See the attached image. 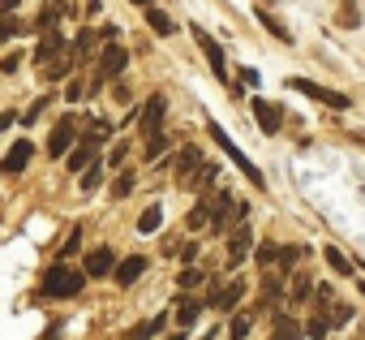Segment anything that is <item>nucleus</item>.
Wrapping results in <instances>:
<instances>
[{
    "label": "nucleus",
    "mask_w": 365,
    "mask_h": 340,
    "mask_svg": "<svg viewBox=\"0 0 365 340\" xmlns=\"http://www.w3.org/2000/svg\"><path fill=\"white\" fill-rule=\"evenodd\" d=\"M86 280H91L86 271H78V267H69V263H52V267L43 271V284H39V289H43V297H61V301H65V297H78V293L86 289Z\"/></svg>",
    "instance_id": "obj_1"
},
{
    "label": "nucleus",
    "mask_w": 365,
    "mask_h": 340,
    "mask_svg": "<svg viewBox=\"0 0 365 340\" xmlns=\"http://www.w3.org/2000/svg\"><path fill=\"white\" fill-rule=\"evenodd\" d=\"M207 134H211V138L220 142V151H224V155H228V159H232V164L241 168V173H245V181H250V186H258V190L267 186V177H262V168H258V164H254V159H250V155H245V151H241V146H237L232 138H228V129H224L220 121H207Z\"/></svg>",
    "instance_id": "obj_2"
},
{
    "label": "nucleus",
    "mask_w": 365,
    "mask_h": 340,
    "mask_svg": "<svg viewBox=\"0 0 365 340\" xmlns=\"http://www.w3.org/2000/svg\"><path fill=\"white\" fill-rule=\"evenodd\" d=\"M288 86H292V91H301V95H309V99H318V104H327V108H335V112H348V108H352V99H348L344 91H331V86L309 82V78H301V74H292V78H288Z\"/></svg>",
    "instance_id": "obj_3"
},
{
    "label": "nucleus",
    "mask_w": 365,
    "mask_h": 340,
    "mask_svg": "<svg viewBox=\"0 0 365 340\" xmlns=\"http://www.w3.org/2000/svg\"><path fill=\"white\" fill-rule=\"evenodd\" d=\"M125 65H129V52H125L120 44H103V52H99V65H95V82H91V91H99L103 82L120 78V74H125Z\"/></svg>",
    "instance_id": "obj_4"
},
{
    "label": "nucleus",
    "mask_w": 365,
    "mask_h": 340,
    "mask_svg": "<svg viewBox=\"0 0 365 340\" xmlns=\"http://www.w3.org/2000/svg\"><path fill=\"white\" fill-rule=\"evenodd\" d=\"M250 207L237 203L232 194H215V216H211V233H228L232 224H245Z\"/></svg>",
    "instance_id": "obj_5"
},
{
    "label": "nucleus",
    "mask_w": 365,
    "mask_h": 340,
    "mask_svg": "<svg viewBox=\"0 0 365 340\" xmlns=\"http://www.w3.org/2000/svg\"><path fill=\"white\" fill-rule=\"evenodd\" d=\"M202 173H207L202 151L198 146H180V155H176V177H180V186H202Z\"/></svg>",
    "instance_id": "obj_6"
},
{
    "label": "nucleus",
    "mask_w": 365,
    "mask_h": 340,
    "mask_svg": "<svg viewBox=\"0 0 365 340\" xmlns=\"http://www.w3.org/2000/svg\"><path fill=\"white\" fill-rule=\"evenodd\" d=\"M78 142H82V138H78V121L65 116V121H56L52 134H48V155H52V159H65L69 146H78Z\"/></svg>",
    "instance_id": "obj_7"
},
{
    "label": "nucleus",
    "mask_w": 365,
    "mask_h": 340,
    "mask_svg": "<svg viewBox=\"0 0 365 340\" xmlns=\"http://www.w3.org/2000/svg\"><path fill=\"white\" fill-rule=\"evenodd\" d=\"M194 31V39H198V48H202V56L211 61V74H215V82H228V61H224V48L202 31V26H190Z\"/></svg>",
    "instance_id": "obj_8"
},
{
    "label": "nucleus",
    "mask_w": 365,
    "mask_h": 340,
    "mask_svg": "<svg viewBox=\"0 0 365 340\" xmlns=\"http://www.w3.org/2000/svg\"><path fill=\"white\" fill-rule=\"evenodd\" d=\"M163 116H168V99L163 95H150L146 108L138 112V129L150 138V134H163Z\"/></svg>",
    "instance_id": "obj_9"
},
{
    "label": "nucleus",
    "mask_w": 365,
    "mask_h": 340,
    "mask_svg": "<svg viewBox=\"0 0 365 340\" xmlns=\"http://www.w3.org/2000/svg\"><path fill=\"white\" fill-rule=\"evenodd\" d=\"M250 108H254L258 129H262L267 138H275V134H279V125H284V108H279V104H271V99H254Z\"/></svg>",
    "instance_id": "obj_10"
},
{
    "label": "nucleus",
    "mask_w": 365,
    "mask_h": 340,
    "mask_svg": "<svg viewBox=\"0 0 365 340\" xmlns=\"http://www.w3.org/2000/svg\"><path fill=\"white\" fill-rule=\"evenodd\" d=\"M82 271H86L91 280L116 276V254H112V246H99V250H91V254H86V263H82Z\"/></svg>",
    "instance_id": "obj_11"
},
{
    "label": "nucleus",
    "mask_w": 365,
    "mask_h": 340,
    "mask_svg": "<svg viewBox=\"0 0 365 340\" xmlns=\"http://www.w3.org/2000/svg\"><path fill=\"white\" fill-rule=\"evenodd\" d=\"M31 155H35V142H14L9 146V155H5V164H0V173H5V177H22L26 173V164H31Z\"/></svg>",
    "instance_id": "obj_12"
},
{
    "label": "nucleus",
    "mask_w": 365,
    "mask_h": 340,
    "mask_svg": "<svg viewBox=\"0 0 365 340\" xmlns=\"http://www.w3.org/2000/svg\"><path fill=\"white\" fill-rule=\"evenodd\" d=\"M250 254H254V233H250V224H237L232 237H228V267L245 263Z\"/></svg>",
    "instance_id": "obj_13"
},
{
    "label": "nucleus",
    "mask_w": 365,
    "mask_h": 340,
    "mask_svg": "<svg viewBox=\"0 0 365 340\" xmlns=\"http://www.w3.org/2000/svg\"><path fill=\"white\" fill-rule=\"evenodd\" d=\"M65 48H69V44H65V35H61V31H43V44L35 48V65L61 61V56H65Z\"/></svg>",
    "instance_id": "obj_14"
},
{
    "label": "nucleus",
    "mask_w": 365,
    "mask_h": 340,
    "mask_svg": "<svg viewBox=\"0 0 365 340\" xmlns=\"http://www.w3.org/2000/svg\"><path fill=\"white\" fill-rule=\"evenodd\" d=\"M142 271H146V259H142V254H129V259H120V263H116V276H112V280L129 289V284H138V280H142Z\"/></svg>",
    "instance_id": "obj_15"
},
{
    "label": "nucleus",
    "mask_w": 365,
    "mask_h": 340,
    "mask_svg": "<svg viewBox=\"0 0 365 340\" xmlns=\"http://www.w3.org/2000/svg\"><path fill=\"white\" fill-rule=\"evenodd\" d=\"M245 297V284L241 280H232V284H224V289H215L211 293V306L215 310H237V301Z\"/></svg>",
    "instance_id": "obj_16"
},
{
    "label": "nucleus",
    "mask_w": 365,
    "mask_h": 340,
    "mask_svg": "<svg viewBox=\"0 0 365 340\" xmlns=\"http://www.w3.org/2000/svg\"><path fill=\"white\" fill-rule=\"evenodd\" d=\"M142 14H146V26H150L159 39H172V35H176V22H172L159 5H150V9H142Z\"/></svg>",
    "instance_id": "obj_17"
},
{
    "label": "nucleus",
    "mask_w": 365,
    "mask_h": 340,
    "mask_svg": "<svg viewBox=\"0 0 365 340\" xmlns=\"http://www.w3.org/2000/svg\"><path fill=\"white\" fill-rule=\"evenodd\" d=\"M258 22H262V26H267V31H271V35H275L284 48H292V44H297V39H292V31H288V26H284V22L271 14V9H258Z\"/></svg>",
    "instance_id": "obj_18"
},
{
    "label": "nucleus",
    "mask_w": 365,
    "mask_h": 340,
    "mask_svg": "<svg viewBox=\"0 0 365 340\" xmlns=\"http://www.w3.org/2000/svg\"><path fill=\"white\" fill-rule=\"evenodd\" d=\"M73 69H78V52H65L61 61H52V69H48L43 78H48V82H65V78H69Z\"/></svg>",
    "instance_id": "obj_19"
},
{
    "label": "nucleus",
    "mask_w": 365,
    "mask_h": 340,
    "mask_svg": "<svg viewBox=\"0 0 365 340\" xmlns=\"http://www.w3.org/2000/svg\"><path fill=\"white\" fill-rule=\"evenodd\" d=\"M69 5H61V0H48V5H43V14L35 18V26L39 31H56V22H61V14H65Z\"/></svg>",
    "instance_id": "obj_20"
},
{
    "label": "nucleus",
    "mask_w": 365,
    "mask_h": 340,
    "mask_svg": "<svg viewBox=\"0 0 365 340\" xmlns=\"http://www.w3.org/2000/svg\"><path fill=\"white\" fill-rule=\"evenodd\" d=\"M211 216H215V199H198L194 203V211H190V229H202V224H211Z\"/></svg>",
    "instance_id": "obj_21"
},
{
    "label": "nucleus",
    "mask_w": 365,
    "mask_h": 340,
    "mask_svg": "<svg viewBox=\"0 0 365 340\" xmlns=\"http://www.w3.org/2000/svg\"><path fill=\"white\" fill-rule=\"evenodd\" d=\"M78 250H82V224H73V229H69V237L56 246V259H61V263H69Z\"/></svg>",
    "instance_id": "obj_22"
},
{
    "label": "nucleus",
    "mask_w": 365,
    "mask_h": 340,
    "mask_svg": "<svg viewBox=\"0 0 365 340\" xmlns=\"http://www.w3.org/2000/svg\"><path fill=\"white\" fill-rule=\"evenodd\" d=\"M159 224H163V207H146V211L138 216V233H142V237L159 233Z\"/></svg>",
    "instance_id": "obj_23"
},
{
    "label": "nucleus",
    "mask_w": 365,
    "mask_h": 340,
    "mask_svg": "<svg viewBox=\"0 0 365 340\" xmlns=\"http://www.w3.org/2000/svg\"><path fill=\"white\" fill-rule=\"evenodd\" d=\"M327 267H331L335 276H352V259H348L344 250H335V246H327Z\"/></svg>",
    "instance_id": "obj_24"
},
{
    "label": "nucleus",
    "mask_w": 365,
    "mask_h": 340,
    "mask_svg": "<svg viewBox=\"0 0 365 340\" xmlns=\"http://www.w3.org/2000/svg\"><path fill=\"white\" fill-rule=\"evenodd\" d=\"M271 340H301V327H297V319L279 314V319H275V331H271Z\"/></svg>",
    "instance_id": "obj_25"
},
{
    "label": "nucleus",
    "mask_w": 365,
    "mask_h": 340,
    "mask_svg": "<svg viewBox=\"0 0 365 340\" xmlns=\"http://www.w3.org/2000/svg\"><path fill=\"white\" fill-rule=\"evenodd\" d=\"M198 314H202V301H198V297H190V301H180L176 323H180V327H190V323H198Z\"/></svg>",
    "instance_id": "obj_26"
},
{
    "label": "nucleus",
    "mask_w": 365,
    "mask_h": 340,
    "mask_svg": "<svg viewBox=\"0 0 365 340\" xmlns=\"http://www.w3.org/2000/svg\"><path fill=\"white\" fill-rule=\"evenodd\" d=\"M99 186H103V164L95 159V164L86 168V173H82V190H86V194H95Z\"/></svg>",
    "instance_id": "obj_27"
},
{
    "label": "nucleus",
    "mask_w": 365,
    "mask_h": 340,
    "mask_svg": "<svg viewBox=\"0 0 365 340\" xmlns=\"http://www.w3.org/2000/svg\"><path fill=\"white\" fill-rule=\"evenodd\" d=\"M99 39H103V35L86 26V31H78V44H73V52H78V56H86V52H95V44H99Z\"/></svg>",
    "instance_id": "obj_28"
},
{
    "label": "nucleus",
    "mask_w": 365,
    "mask_h": 340,
    "mask_svg": "<svg viewBox=\"0 0 365 340\" xmlns=\"http://www.w3.org/2000/svg\"><path fill=\"white\" fill-rule=\"evenodd\" d=\"M168 146H172V142H168V134H150V138H146V159L168 155Z\"/></svg>",
    "instance_id": "obj_29"
},
{
    "label": "nucleus",
    "mask_w": 365,
    "mask_h": 340,
    "mask_svg": "<svg viewBox=\"0 0 365 340\" xmlns=\"http://www.w3.org/2000/svg\"><path fill=\"white\" fill-rule=\"evenodd\" d=\"M250 323H254V319H250L245 310H241V314H232V323H228V336H232V340H245V336H250Z\"/></svg>",
    "instance_id": "obj_30"
},
{
    "label": "nucleus",
    "mask_w": 365,
    "mask_h": 340,
    "mask_svg": "<svg viewBox=\"0 0 365 340\" xmlns=\"http://www.w3.org/2000/svg\"><path fill=\"white\" fill-rule=\"evenodd\" d=\"M327 331H331V319H318V314H314V319L305 323V336H309V340H327Z\"/></svg>",
    "instance_id": "obj_31"
},
{
    "label": "nucleus",
    "mask_w": 365,
    "mask_h": 340,
    "mask_svg": "<svg viewBox=\"0 0 365 340\" xmlns=\"http://www.w3.org/2000/svg\"><path fill=\"white\" fill-rule=\"evenodd\" d=\"M129 194H133V173H120L112 181V199H129Z\"/></svg>",
    "instance_id": "obj_32"
},
{
    "label": "nucleus",
    "mask_w": 365,
    "mask_h": 340,
    "mask_svg": "<svg viewBox=\"0 0 365 340\" xmlns=\"http://www.w3.org/2000/svg\"><path fill=\"white\" fill-rule=\"evenodd\" d=\"M279 254H284V246H275V241H267V246L258 250V267H271V263H279Z\"/></svg>",
    "instance_id": "obj_33"
},
{
    "label": "nucleus",
    "mask_w": 365,
    "mask_h": 340,
    "mask_svg": "<svg viewBox=\"0 0 365 340\" xmlns=\"http://www.w3.org/2000/svg\"><path fill=\"white\" fill-rule=\"evenodd\" d=\"M327 319H331V327H344V323L352 319V306H348V301H339V306H331V314H327Z\"/></svg>",
    "instance_id": "obj_34"
},
{
    "label": "nucleus",
    "mask_w": 365,
    "mask_h": 340,
    "mask_svg": "<svg viewBox=\"0 0 365 340\" xmlns=\"http://www.w3.org/2000/svg\"><path fill=\"white\" fill-rule=\"evenodd\" d=\"M297 263H301V246H284V254H279V267H284V271H292Z\"/></svg>",
    "instance_id": "obj_35"
},
{
    "label": "nucleus",
    "mask_w": 365,
    "mask_h": 340,
    "mask_svg": "<svg viewBox=\"0 0 365 340\" xmlns=\"http://www.w3.org/2000/svg\"><path fill=\"white\" fill-rule=\"evenodd\" d=\"M297 284H292V301H305L309 293H314V284H309V276H292Z\"/></svg>",
    "instance_id": "obj_36"
},
{
    "label": "nucleus",
    "mask_w": 365,
    "mask_h": 340,
    "mask_svg": "<svg viewBox=\"0 0 365 340\" xmlns=\"http://www.w3.org/2000/svg\"><path fill=\"white\" fill-rule=\"evenodd\" d=\"M43 108H48V95H43V99H35V104H31V108L22 112V121H26V125H35V121L43 116Z\"/></svg>",
    "instance_id": "obj_37"
},
{
    "label": "nucleus",
    "mask_w": 365,
    "mask_h": 340,
    "mask_svg": "<svg viewBox=\"0 0 365 340\" xmlns=\"http://www.w3.org/2000/svg\"><path fill=\"white\" fill-rule=\"evenodd\" d=\"M176 284H180V289H198V284H202V276H198L194 267H185V271H180V280H176Z\"/></svg>",
    "instance_id": "obj_38"
},
{
    "label": "nucleus",
    "mask_w": 365,
    "mask_h": 340,
    "mask_svg": "<svg viewBox=\"0 0 365 340\" xmlns=\"http://www.w3.org/2000/svg\"><path fill=\"white\" fill-rule=\"evenodd\" d=\"M335 22H339V26H361V14H356V9H339Z\"/></svg>",
    "instance_id": "obj_39"
},
{
    "label": "nucleus",
    "mask_w": 365,
    "mask_h": 340,
    "mask_svg": "<svg viewBox=\"0 0 365 340\" xmlns=\"http://www.w3.org/2000/svg\"><path fill=\"white\" fill-rule=\"evenodd\" d=\"M180 259L194 267V263H198V241H185V246H180Z\"/></svg>",
    "instance_id": "obj_40"
},
{
    "label": "nucleus",
    "mask_w": 365,
    "mask_h": 340,
    "mask_svg": "<svg viewBox=\"0 0 365 340\" xmlns=\"http://www.w3.org/2000/svg\"><path fill=\"white\" fill-rule=\"evenodd\" d=\"M18 31H22V22H18V18H14V14H5V31H0V35H5V39H14V35H18Z\"/></svg>",
    "instance_id": "obj_41"
},
{
    "label": "nucleus",
    "mask_w": 365,
    "mask_h": 340,
    "mask_svg": "<svg viewBox=\"0 0 365 340\" xmlns=\"http://www.w3.org/2000/svg\"><path fill=\"white\" fill-rule=\"evenodd\" d=\"M18 65H22V56H18V52H9V56H5V61H0V74H14V69H18Z\"/></svg>",
    "instance_id": "obj_42"
},
{
    "label": "nucleus",
    "mask_w": 365,
    "mask_h": 340,
    "mask_svg": "<svg viewBox=\"0 0 365 340\" xmlns=\"http://www.w3.org/2000/svg\"><path fill=\"white\" fill-rule=\"evenodd\" d=\"M82 95H86V86H82V82H69V86H65V99H69V104H73V99H82Z\"/></svg>",
    "instance_id": "obj_43"
},
{
    "label": "nucleus",
    "mask_w": 365,
    "mask_h": 340,
    "mask_svg": "<svg viewBox=\"0 0 365 340\" xmlns=\"http://www.w3.org/2000/svg\"><path fill=\"white\" fill-rule=\"evenodd\" d=\"M125 155H129V146H125V142H116V146H112V155H108V159H112V164H125Z\"/></svg>",
    "instance_id": "obj_44"
},
{
    "label": "nucleus",
    "mask_w": 365,
    "mask_h": 340,
    "mask_svg": "<svg viewBox=\"0 0 365 340\" xmlns=\"http://www.w3.org/2000/svg\"><path fill=\"white\" fill-rule=\"evenodd\" d=\"M241 78H245V86H258V82H262V74H258V69H241Z\"/></svg>",
    "instance_id": "obj_45"
},
{
    "label": "nucleus",
    "mask_w": 365,
    "mask_h": 340,
    "mask_svg": "<svg viewBox=\"0 0 365 340\" xmlns=\"http://www.w3.org/2000/svg\"><path fill=\"white\" fill-rule=\"evenodd\" d=\"M0 9H5V14H18V0H5V5H0Z\"/></svg>",
    "instance_id": "obj_46"
},
{
    "label": "nucleus",
    "mask_w": 365,
    "mask_h": 340,
    "mask_svg": "<svg viewBox=\"0 0 365 340\" xmlns=\"http://www.w3.org/2000/svg\"><path fill=\"white\" fill-rule=\"evenodd\" d=\"M163 340H185V331H172V336H163Z\"/></svg>",
    "instance_id": "obj_47"
},
{
    "label": "nucleus",
    "mask_w": 365,
    "mask_h": 340,
    "mask_svg": "<svg viewBox=\"0 0 365 340\" xmlns=\"http://www.w3.org/2000/svg\"><path fill=\"white\" fill-rule=\"evenodd\" d=\"M133 5H142V9H150V5H155V0H133Z\"/></svg>",
    "instance_id": "obj_48"
},
{
    "label": "nucleus",
    "mask_w": 365,
    "mask_h": 340,
    "mask_svg": "<svg viewBox=\"0 0 365 340\" xmlns=\"http://www.w3.org/2000/svg\"><path fill=\"white\" fill-rule=\"evenodd\" d=\"M133 340H142V336H133Z\"/></svg>",
    "instance_id": "obj_49"
}]
</instances>
